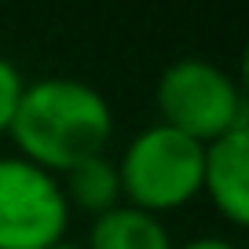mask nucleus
<instances>
[{
	"label": "nucleus",
	"instance_id": "nucleus-1",
	"mask_svg": "<svg viewBox=\"0 0 249 249\" xmlns=\"http://www.w3.org/2000/svg\"><path fill=\"white\" fill-rule=\"evenodd\" d=\"M8 136L18 158L62 176L85 158L107 154L114 140V110L88 81L37 77L26 81Z\"/></svg>",
	"mask_w": 249,
	"mask_h": 249
},
{
	"label": "nucleus",
	"instance_id": "nucleus-2",
	"mask_svg": "<svg viewBox=\"0 0 249 249\" xmlns=\"http://www.w3.org/2000/svg\"><path fill=\"white\" fill-rule=\"evenodd\" d=\"M202 147L205 143L154 121L124 143L117 161L124 205L165 216L202 195Z\"/></svg>",
	"mask_w": 249,
	"mask_h": 249
},
{
	"label": "nucleus",
	"instance_id": "nucleus-3",
	"mask_svg": "<svg viewBox=\"0 0 249 249\" xmlns=\"http://www.w3.org/2000/svg\"><path fill=\"white\" fill-rule=\"evenodd\" d=\"M158 121L191 136L198 143H213L216 136L249 124L246 88L231 70L202 55H183L169 62L154 88Z\"/></svg>",
	"mask_w": 249,
	"mask_h": 249
},
{
	"label": "nucleus",
	"instance_id": "nucleus-4",
	"mask_svg": "<svg viewBox=\"0 0 249 249\" xmlns=\"http://www.w3.org/2000/svg\"><path fill=\"white\" fill-rule=\"evenodd\" d=\"M70 216L59 176L0 154V249H48L66 238Z\"/></svg>",
	"mask_w": 249,
	"mask_h": 249
},
{
	"label": "nucleus",
	"instance_id": "nucleus-5",
	"mask_svg": "<svg viewBox=\"0 0 249 249\" xmlns=\"http://www.w3.org/2000/svg\"><path fill=\"white\" fill-rule=\"evenodd\" d=\"M202 195L227 224H249V124L202 147Z\"/></svg>",
	"mask_w": 249,
	"mask_h": 249
},
{
	"label": "nucleus",
	"instance_id": "nucleus-6",
	"mask_svg": "<svg viewBox=\"0 0 249 249\" xmlns=\"http://www.w3.org/2000/svg\"><path fill=\"white\" fill-rule=\"evenodd\" d=\"M85 249H176V246H172V234L161 216L121 202L92 216Z\"/></svg>",
	"mask_w": 249,
	"mask_h": 249
},
{
	"label": "nucleus",
	"instance_id": "nucleus-7",
	"mask_svg": "<svg viewBox=\"0 0 249 249\" xmlns=\"http://www.w3.org/2000/svg\"><path fill=\"white\" fill-rule=\"evenodd\" d=\"M59 187H62V198L66 205L88 216H99V213L121 205V179H117V161L110 154H95V158H85L77 161L73 169H66L59 176Z\"/></svg>",
	"mask_w": 249,
	"mask_h": 249
},
{
	"label": "nucleus",
	"instance_id": "nucleus-8",
	"mask_svg": "<svg viewBox=\"0 0 249 249\" xmlns=\"http://www.w3.org/2000/svg\"><path fill=\"white\" fill-rule=\"evenodd\" d=\"M22 88H26V77L8 55H0V136H8L11 121H15V110H18V99H22Z\"/></svg>",
	"mask_w": 249,
	"mask_h": 249
},
{
	"label": "nucleus",
	"instance_id": "nucleus-9",
	"mask_svg": "<svg viewBox=\"0 0 249 249\" xmlns=\"http://www.w3.org/2000/svg\"><path fill=\"white\" fill-rule=\"evenodd\" d=\"M176 249H242V246L231 242V238H220V234H198V238L183 242V246H176Z\"/></svg>",
	"mask_w": 249,
	"mask_h": 249
},
{
	"label": "nucleus",
	"instance_id": "nucleus-10",
	"mask_svg": "<svg viewBox=\"0 0 249 249\" xmlns=\"http://www.w3.org/2000/svg\"><path fill=\"white\" fill-rule=\"evenodd\" d=\"M48 249H85V246H77V242H70V238H62V242H55V246H48Z\"/></svg>",
	"mask_w": 249,
	"mask_h": 249
}]
</instances>
